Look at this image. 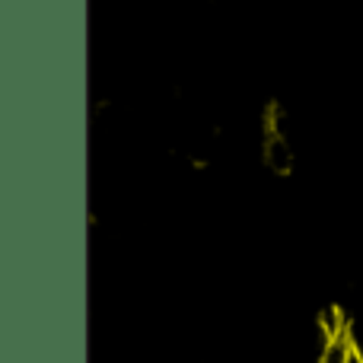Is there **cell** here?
<instances>
[{
  "instance_id": "cell-1",
  "label": "cell",
  "mask_w": 363,
  "mask_h": 363,
  "mask_svg": "<svg viewBox=\"0 0 363 363\" xmlns=\"http://www.w3.org/2000/svg\"><path fill=\"white\" fill-rule=\"evenodd\" d=\"M319 363H363V347L345 322H332L322 328Z\"/></svg>"
}]
</instances>
